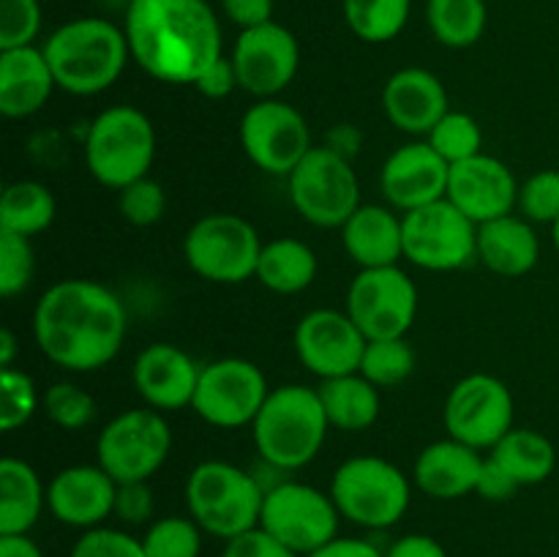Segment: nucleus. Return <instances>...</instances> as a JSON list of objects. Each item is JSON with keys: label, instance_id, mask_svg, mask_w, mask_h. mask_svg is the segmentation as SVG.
<instances>
[{"label": "nucleus", "instance_id": "obj_36", "mask_svg": "<svg viewBox=\"0 0 559 557\" xmlns=\"http://www.w3.org/2000/svg\"><path fill=\"white\" fill-rule=\"evenodd\" d=\"M145 557H200L202 528L191 517H164L142 535Z\"/></svg>", "mask_w": 559, "mask_h": 557}, {"label": "nucleus", "instance_id": "obj_35", "mask_svg": "<svg viewBox=\"0 0 559 557\" xmlns=\"http://www.w3.org/2000/svg\"><path fill=\"white\" fill-rule=\"evenodd\" d=\"M415 371V349L404 336L369 339L360 358V375L377 388H396Z\"/></svg>", "mask_w": 559, "mask_h": 557}, {"label": "nucleus", "instance_id": "obj_16", "mask_svg": "<svg viewBox=\"0 0 559 557\" xmlns=\"http://www.w3.org/2000/svg\"><path fill=\"white\" fill-rule=\"evenodd\" d=\"M240 145L249 162L267 175H289L314 147L306 118L282 98H260L246 109Z\"/></svg>", "mask_w": 559, "mask_h": 557}, {"label": "nucleus", "instance_id": "obj_32", "mask_svg": "<svg viewBox=\"0 0 559 557\" xmlns=\"http://www.w3.org/2000/svg\"><path fill=\"white\" fill-rule=\"evenodd\" d=\"M55 211L58 205L47 186L38 180H14L0 197V229L31 238L52 224Z\"/></svg>", "mask_w": 559, "mask_h": 557}, {"label": "nucleus", "instance_id": "obj_9", "mask_svg": "<svg viewBox=\"0 0 559 557\" xmlns=\"http://www.w3.org/2000/svg\"><path fill=\"white\" fill-rule=\"evenodd\" d=\"M289 202L314 227H344L360 208V183L353 162L328 145L311 147L287 175Z\"/></svg>", "mask_w": 559, "mask_h": 557}, {"label": "nucleus", "instance_id": "obj_49", "mask_svg": "<svg viewBox=\"0 0 559 557\" xmlns=\"http://www.w3.org/2000/svg\"><path fill=\"white\" fill-rule=\"evenodd\" d=\"M522 486L500 467L491 457L484 459V470H480V478H478V489L475 495L486 497V500H511Z\"/></svg>", "mask_w": 559, "mask_h": 557}, {"label": "nucleus", "instance_id": "obj_3", "mask_svg": "<svg viewBox=\"0 0 559 557\" xmlns=\"http://www.w3.org/2000/svg\"><path fill=\"white\" fill-rule=\"evenodd\" d=\"M44 55L60 91L71 96H96L118 82L131 58L123 27L102 16H80L44 42Z\"/></svg>", "mask_w": 559, "mask_h": 557}, {"label": "nucleus", "instance_id": "obj_17", "mask_svg": "<svg viewBox=\"0 0 559 557\" xmlns=\"http://www.w3.org/2000/svg\"><path fill=\"white\" fill-rule=\"evenodd\" d=\"M229 58L246 93L257 98H276V93H282L298 74L300 47L289 27L271 20L240 31Z\"/></svg>", "mask_w": 559, "mask_h": 557}, {"label": "nucleus", "instance_id": "obj_12", "mask_svg": "<svg viewBox=\"0 0 559 557\" xmlns=\"http://www.w3.org/2000/svg\"><path fill=\"white\" fill-rule=\"evenodd\" d=\"M404 257L424 271H456L478 257V224L451 200L404 213Z\"/></svg>", "mask_w": 559, "mask_h": 557}, {"label": "nucleus", "instance_id": "obj_44", "mask_svg": "<svg viewBox=\"0 0 559 557\" xmlns=\"http://www.w3.org/2000/svg\"><path fill=\"white\" fill-rule=\"evenodd\" d=\"M71 557H145L142 538L112 528H91L71 546Z\"/></svg>", "mask_w": 559, "mask_h": 557}, {"label": "nucleus", "instance_id": "obj_13", "mask_svg": "<svg viewBox=\"0 0 559 557\" xmlns=\"http://www.w3.org/2000/svg\"><path fill=\"white\" fill-rule=\"evenodd\" d=\"M347 315L366 339H399L418 315V287L399 265L360 268L347 289Z\"/></svg>", "mask_w": 559, "mask_h": 557}, {"label": "nucleus", "instance_id": "obj_43", "mask_svg": "<svg viewBox=\"0 0 559 557\" xmlns=\"http://www.w3.org/2000/svg\"><path fill=\"white\" fill-rule=\"evenodd\" d=\"M118 208L129 224H134V227H151V224L162 222L164 211H167V194H164L162 183H156L151 178H142L120 191Z\"/></svg>", "mask_w": 559, "mask_h": 557}, {"label": "nucleus", "instance_id": "obj_22", "mask_svg": "<svg viewBox=\"0 0 559 557\" xmlns=\"http://www.w3.org/2000/svg\"><path fill=\"white\" fill-rule=\"evenodd\" d=\"M202 366L175 344L158 342L142 349L134 360V386L147 407L180 410L194 402Z\"/></svg>", "mask_w": 559, "mask_h": 557}, {"label": "nucleus", "instance_id": "obj_31", "mask_svg": "<svg viewBox=\"0 0 559 557\" xmlns=\"http://www.w3.org/2000/svg\"><path fill=\"white\" fill-rule=\"evenodd\" d=\"M489 457L516 481L519 486L544 484L557 467V448L546 435L535 429H511Z\"/></svg>", "mask_w": 559, "mask_h": 557}, {"label": "nucleus", "instance_id": "obj_37", "mask_svg": "<svg viewBox=\"0 0 559 557\" xmlns=\"http://www.w3.org/2000/svg\"><path fill=\"white\" fill-rule=\"evenodd\" d=\"M429 142L448 164L467 162V158L478 156L480 145H484V134L473 115L467 112H448L435 129L429 131Z\"/></svg>", "mask_w": 559, "mask_h": 557}, {"label": "nucleus", "instance_id": "obj_50", "mask_svg": "<svg viewBox=\"0 0 559 557\" xmlns=\"http://www.w3.org/2000/svg\"><path fill=\"white\" fill-rule=\"evenodd\" d=\"M385 557H448V552L445 546L437 538H431V535L413 533L393 541V544L388 546Z\"/></svg>", "mask_w": 559, "mask_h": 557}, {"label": "nucleus", "instance_id": "obj_26", "mask_svg": "<svg viewBox=\"0 0 559 557\" xmlns=\"http://www.w3.org/2000/svg\"><path fill=\"white\" fill-rule=\"evenodd\" d=\"M347 254L360 268L396 265L404 257L402 218L382 205H360L342 227Z\"/></svg>", "mask_w": 559, "mask_h": 557}, {"label": "nucleus", "instance_id": "obj_20", "mask_svg": "<svg viewBox=\"0 0 559 557\" xmlns=\"http://www.w3.org/2000/svg\"><path fill=\"white\" fill-rule=\"evenodd\" d=\"M448 175L451 164L429 142H409L385 158L380 189L393 208L409 213L429 202L445 200Z\"/></svg>", "mask_w": 559, "mask_h": 557}, {"label": "nucleus", "instance_id": "obj_38", "mask_svg": "<svg viewBox=\"0 0 559 557\" xmlns=\"http://www.w3.org/2000/svg\"><path fill=\"white\" fill-rule=\"evenodd\" d=\"M44 413L55 426L66 431H80L96 415V402L74 382H55L44 393Z\"/></svg>", "mask_w": 559, "mask_h": 557}, {"label": "nucleus", "instance_id": "obj_28", "mask_svg": "<svg viewBox=\"0 0 559 557\" xmlns=\"http://www.w3.org/2000/svg\"><path fill=\"white\" fill-rule=\"evenodd\" d=\"M47 502L41 478L27 462L5 457L0 462V535H27Z\"/></svg>", "mask_w": 559, "mask_h": 557}, {"label": "nucleus", "instance_id": "obj_15", "mask_svg": "<svg viewBox=\"0 0 559 557\" xmlns=\"http://www.w3.org/2000/svg\"><path fill=\"white\" fill-rule=\"evenodd\" d=\"M442 420L448 437L475 451H491L513 429V396L497 377L469 375L448 393Z\"/></svg>", "mask_w": 559, "mask_h": 557}, {"label": "nucleus", "instance_id": "obj_47", "mask_svg": "<svg viewBox=\"0 0 559 557\" xmlns=\"http://www.w3.org/2000/svg\"><path fill=\"white\" fill-rule=\"evenodd\" d=\"M194 85L205 98H216V102L218 98H227L235 87H240L233 58H224L222 55L216 63H211L205 71H202L200 80H197Z\"/></svg>", "mask_w": 559, "mask_h": 557}, {"label": "nucleus", "instance_id": "obj_8", "mask_svg": "<svg viewBox=\"0 0 559 557\" xmlns=\"http://www.w3.org/2000/svg\"><path fill=\"white\" fill-rule=\"evenodd\" d=\"M262 240L254 224L235 213H207L183 238V257L205 282L240 284L257 273Z\"/></svg>", "mask_w": 559, "mask_h": 557}, {"label": "nucleus", "instance_id": "obj_27", "mask_svg": "<svg viewBox=\"0 0 559 557\" xmlns=\"http://www.w3.org/2000/svg\"><path fill=\"white\" fill-rule=\"evenodd\" d=\"M478 257L497 276L516 278L538 265L540 240L527 218L508 213V216L480 224Z\"/></svg>", "mask_w": 559, "mask_h": 557}, {"label": "nucleus", "instance_id": "obj_25", "mask_svg": "<svg viewBox=\"0 0 559 557\" xmlns=\"http://www.w3.org/2000/svg\"><path fill=\"white\" fill-rule=\"evenodd\" d=\"M58 87L47 55L38 47L0 49V112L5 118L36 115Z\"/></svg>", "mask_w": 559, "mask_h": 557}, {"label": "nucleus", "instance_id": "obj_52", "mask_svg": "<svg viewBox=\"0 0 559 557\" xmlns=\"http://www.w3.org/2000/svg\"><path fill=\"white\" fill-rule=\"evenodd\" d=\"M325 145L331 147V151H336L338 156H344V158H349V162H353V158L358 156L360 145H364V134H360L358 126L338 123L336 129L328 131Z\"/></svg>", "mask_w": 559, "mask_h": 557}, {"label": "nucleus", "instance_id": "obj_42", "mask_svg": "<svg viewBox=\"0 0 559 557\" xmlns=\"http://www.w3.org/2000/svg\"><path fill=\"white\" fill-rule=\"evenodd\" d=\"M519 208L527 222L555 224L559 218V169H544L519 186Z\"/></svg>", "mask_w": 559, "mask_h": 557}, {"label": "nucleus", "instance_id": "obj_39", "mask_svg": "<svg viewBox=\"0 0 559 557\" xmlns=\"http://www.w3.org/2000/svg\"><path fill=\"white\" fill-rule=\"evenodd\" d=\"M38 407L36 382L22 369H0V429L14 431L33 418Z\"/></svg>", "mask_w": 559, "mask_h": 557}, {"label": "nucleus", "instance_id": "obj_18", "mask_svg": "<svg viewBox=\"0 0 559 557\" xmlns=\"http://www.w3.org/2000/svg\"><path fill=\"white\" fill-rule=\"evenodd\" d=\"M369 339L347 311L314 309L300 317L295 328V353L311 375L331 380L360 371V358Z\"/></svg>", "mask_w": 559, "mask_h": 557}, {"label": "nucleus", "instance_id": "obj_55", "mask_svg": "<svg viewBox=\"0 0 559 557\" xmlns=\"http://www.w3.org/2000/svg\"><path fill=\"white\" fill-rule=\"evenodd\" d=\"M551 238H555V249H557V254H559V218L555 224H551Z\"/></svg>", "mask_w": 559, "mask_h": 557}, {"label": "nucleus", "instance_id": "obj_53", "mask_svg": "<svg viewBox=\"0 0 559 557\" xmlns=\"http://www.w3.org/2000/svg\"><path fill=\"white\" fill-rule=\"evenodd\" d=\"M0 557H44L31 535H0Z\"/></svg>", "mask_w": 559, "mask_h": 557}, {"label": "nucleus", "instance_id": "obj_19", "mask_svg": "<svg viewBox=\"0 0 559 557\" xmlns=\"http://www.w3.org/2000/svg\"><path fill=\"white\" fill-rule=\"evenodd\" d=\"M445 197L480 227L513 211L519 202V183L506 162L478 153L467 162L451 164Z\"/></svg>", "mask_w": 559, "mask_h": 557}, {"label": "nucleus", "instance_id": "obj_23", "mask_svg": "<svg viewBox=\"0 0 559 557\" xmlns=\"http://www.w3.org/2000/svg\"><path fill=\"white\" fill-rule=\"evenodd\" d=\"M382 109L396 129L407 134H429L451 109L440 76L429 69H402L382 87Z\"/></svg>", "mask_w": 559, "mask_h": 557}, {"label": "nucleus", "instance_id": "obj_34", "mask_svg": "<svg viewBox=\"0 0 559 557\" xmlns=\"http://www.w3.org/2000/svg\"><path fill=\"white\" fill-rule=\"evenodd\" d=\"M349 31L369 44H385L404 31L413 0H342Z\"/></svg>", "mask_w": 559, "mask_h": 557}, {"label": "nucleus", "instance_id": "obj_24", "mask_svg": "<svg viewBox=\"0 0 559 557\" xmlns=\"http://www.w3.org/2000/svg\"><path fill=\"white\" fill-rule=\"evenodd\" d=\"M480 451L453 440H437L426 446L415 459V486L424 495L437 500H456V497L473 495L478 489L480 470H484Z\"/></svg>", "mask_w": 559, "mask_h": 557}, {"label": "nucleus", "instance_id": "obj_2", "mask_svg": "<svg viewBox=\"0 0 559 557\" xmlns=\"http://www.w3.org/2000/svg\"><path fill=\"white\" fill-rule=\"evenodd\" d=\"M123 31L134 63L173 85H194L222 58V25L207 0H129Z\"/></svg>", "mask_w": 559, "mask_h": 557}, {"label": "nucleus", "instance_id": "obj_45", "mask_svg": "<svg viewBox=\"0 0 559 557\" xmlns=\"http://www.w3.org/2000/svg\"><path fill=\"white\" fill-rule=\"evenodd\" d=\"M153 491L147 481H134V484H118V497H115V513L126 524H145L153 517Z\"/></svg>", "mask_w": 559, "mask_h": 557}, {"label": "nucleus", "instance_id": "obj_41", "mask_svg": "<svg viewBox=\"0 0 559 557\" xmlns=\"http://www.w3.org/2000/svg\"><path fill=\"white\" fill-rule=\"evenodd\" d=\"M41 31L38 0H0V49L31 47Z\"/></svg>", "mask_w": 559, "mask_h": 557}, {"label": "nucleus", "instance_id": "obj_29", "mask_svg": "<svg viewBox=\"0 0 559 557\" xmlns=\"http://www.w3.org/2000/svg\"><path fill=\"white\" fill-rule=\"evenodd\" d=\"M317 393L328 424L342 431H364L380 418V391L360 371L322 380Z\"/></svg>", "mask_w": 559, "mask_h": 557}, {"label": "nucleus", "instance_id": "obj_51", "mask_svg": "<svg viewBox=\"0 0 559 557\" xmlns=\"http://www.w3.org/2000/svg\"><path fill=\"white\" fill-rule=\"evenodd\" d=\"M306 557H385V552L377 549L371 541H364V538H333L331 544L320 546L317 552H311V555Z\"/></svg>", "mask_w": 559, "mask_h": 557}, {"label": "nucleus", "instance_id": "obj_54", "mask_svg": "<svg viewBox=\"0 0 559 557\" xmlns=\"http://www.w3.org/2000/svg\"><path fill=\"white\" fill-rule=\"evenodd\" d=\"M14 355H16V336L3 328L0 331V369H11L14 366Z\"/></svg>", "mask_w": 559, "mask_h": 557}, {"label": "nucleus", "instance_id": "obj_46", "mask_svg": "<svg viewBox=\"0 0 559 557\" xmlns=\"http://www.w3.org/2000/svg\"><path fill=\"white\" fill-rule=\"evenodd\" d=\"M222 557H300V555H295L293 549H287L282 541H276L262 528H254L249 530V533L238 535V538L227 541Z\"/></svg>", "mask_w": 559, "mask_h": 557}, {"label": "nucleus", "instance_id": "obj_6", "mask_svg": "<svg viewBox=\"0 0 559 557\" xmlns=\"http://www.w3.org/2000/svg\"><path fill=\"white\" fill-rule=\"evenodd\" d=\"M156 158V129L142 109L118 104L96 115L87 129L85 162L102 186L123 191L147 178Z\"/></svg>", "mask_w": 559, "mask_h": 557}, {"label": "nucleus", "instance_id": "obj_4", "mask_svg": "<svg viewBox=\"0 0 559 557\" xmlns=\"http://www.w3.org/2000/svg\"><path fill=\"white\" fill-rule=\"evenodd\" d=\"M328 426L317 388L293 382L267 393L251 424V437L262 462L276 470H300L320 453Z\"/></svg>", "mask_w": 559, "mask_h": 557}, {"label": "nucleus", "instance_id": "obj_14", "mask_svg": "<svg viewBox=\"0 0 559 557\" xmlns=\"http://www.w3.org/2000/svg\"><path fill=\"white\" fill-rule=\"evenodd\" d=\"M267 393L271 388L260 366L246 358H218L202 366L191 410L205 424L238 429L254 424Z\"/></svg>", "mask_w": 559, "mask_h": 557}, {"label": "nucleus", "instance_id": "obj_48", "mask_svg": "<svg viewBox=\"0 0 559 557\" xmlns=\"http://www.w3.org/2000/svg\"><path fill=\"white\" fill-rule=\"evenodd\" d=\"M273 5H276V0H222L224 16L233 25H238L240 31H249V27L271 22Z\"/></svg>", "mask_w": 559, "mask_h": 557}, {"label": "nucleus", "instance_id": "obj_10", "mask_svg": "<svg viewBox=\"0 0 559 557\" xmlns=\"http://www.w3.org/2000/svg\"><path fill=\"white\" fill-rule=\"evenodd\" d=\"M173 451V429L158 410H126L115 415L96 440L98 467L115 484L151 481Z\"/></svg>", "mask_w": 559, "mask_h": 557}, {"label": "nucleus", "instance_id": "obj_30", "mask_svg": "<svg viewBox=\"0 0 559 557\" xmlns=\"http://www.w3.org/2000/svg\"><path fill=\"white\" fill-rule=\"evenodd\" d=\"M254 278L278 295H295L317 278V254L298 238H276L262 246Z\"/></svg>", "mask_w": 559, "mask_h": 557}, {"label": "nucleus", "instance_id": "obj_11", "mask_svg": "<svg viewBox=\"0 0 559 557\" xmlns=\"http://www.w3.org/2000/svg\"><path fill=\"white\" fill-rule=\"evenodd\" d=\"M338 517L331 495L300 481H282L265 491L260 528L306 557L336 538Z\"/></svg>", "mask_w": 559, "mask_h": 557}, {"label": "nucleus", "instance_id": "obj_21", "mask_svg": "<svg viewBox=\"0 0 559 557\" xmlns=\"http://www.w3.org/2000/svg\"><path fill=\"white\" fill-rule=\"evenodd\" d=\"M118 484L98 464H74L49 481L47 508L58 522L69 528H102L104 519L115 513Z\"/></svg>", "mask_w": 559, "mask_h": 557}, {"label": "nucleus", "instance_id": "obj_7", "mask_svg": "<svg viewBox=\"0 0 559 557\" xmlns=\"http://www.w3.org/2000/svg\"><path fill=\"white\" fill-rule=\"evenodd\" d=\"M338 513L369 530L393 528L407 513L413 486L409 478L380 457H353L338 464L331 481Z\"/></svg>", "mask_w": 559, "mask_h": 557}, {"label": "nucleus", "instance_id": "obj_5", "mask_svg": "<svg viewBox=\"0 0 559 557\" xmlns=\"http://www.w3.org/2000/svg\"><path fill=\"white\" fill-rule=\"evenodd\" d=\"M265 491L251 473L211 459L191 470L186 481V506L202 533L233 541L260 528Z\"/></svg>", "mask_w": 559, "mask_h": 557}, {"label": "nucleus", "instance_id": "obj_40", "mask_svg": "<svg viewBox=\"0 0 559 557\" xmlns=\"http://www.w3.org/2000/svg\"><path fill=\"white\" fill-rule=\"evenodd\" d=\"M36 271V257H33L31 238L0 229V295L22 293L31 284Z\"/></svg>", "mask_w": 559, "mask_h": 557}, {"label": "nucleus", "instance_id": "obj_1", "mask_svg": "<svg viewBox=\"0 0 559 557\" xmlns=\"http://www.w3.org/2000/svg\"><path fill=\"white\" fill-rule=\"evenodd\" d=\"M129 315L118 295L91 278H63L38 298L33 339L55 366L96 371L120 353Z\"/></svg>", "mask_w": 559, "mask_h": 557}, {"label": "nucleus", "instance_id": "obj_33", "mask_svg": "<svg viewBox=\"0 0 559 557\" xmlns=\"http://www.w3.org/2000/svg\"><path fill=\"white\" fill-rule=\"evenodd\" d=\"M486 0H429L426 22L435 38L445 47L464 49L480 42L486 31Z\"/></svg>", "mask_w": 559, "mask_h": 557}]
</instances>
